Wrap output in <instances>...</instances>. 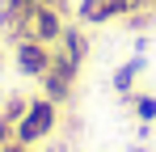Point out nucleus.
<instances>
[{
    "mask_svg": "<svg viewBox=\"0 0 156 152\" xmlns=\"http://www.w3.org/2000/svg\"><path fill=\"white\" fill-rule=\"evenodd\" d=\"M63 30H68V21H63V9H55V4H47V0H34L26 13H21V21L13 25V42H47V47H55L59 38H63Z\"/></svg>",
    "mask_w": 156,
    "mask_h": 152,
    "instance_id": "nucleus-1",
    "label": "nucleus"
},
{
    "mask_svg": "<svg viewBox=\"0 0 156 152\" xmlns=\"http://www.w3.org/2000/svg\"><path fill=\"white\" fill-rule=\"evenodd\" d=\"M55 127H59V106H55L51 97H34L26 106V114H21V123H17V131H13V139L30 148V144L47 139Z\"/></svg>",
    "mask_w": 156,
    "mask_h": 152,
    "instance_id": "nucleus-2",
    "label": "nucleus"
},
{
    "mask_svg": "<svg viewBox=\"0 0 156 152\" xmlns=\"http://www.w3.org/2000/svg\"><path fill=\"white\" fill-rule=\"evenodd\" d=\"M76 63L63 55V51L51 47V68H47V76H42V97H51L55 106H63V101L72 97V85H76Z\"/></svg>",
    "mask_w": 156,
    "mask_h": 152,
    "instance_id": "nucleus-3",
    "label": "nucleus"
},
{
    "mask_svg": "<svg viewBox=\"0 0 156 152\" xmlns=\"http://www.w3.org/2000/svg\"><path fill=\"white\" fill-rule=\"evenodd\" d=\"M135 9H148V0H80L76 21L80 25H105L114 17H131Z\"/></svg>",
    "mask_w": 156,
    "mask_h": 152,
    "instance_id": "nucleus-4",
    "label": "nucleus"
},
{
    "mask_svg": "<svg viewBox=\"0 0 156 152\" xmlns=\"http://www.w3.org/2000/svg\"><path fill=\"white\" fill-rule=\"evenodd\" d=\"M13 63H17L21 76L42 80L47 68H51V47H47V42H13Z\"/></svg>",
    "mask_w": 156,
    "mask_h": 152,
    "instance_id": "nucleus-5",
    "label": "nucleus"
},
{
    "mask_svg": "<svg viewBox=\"0 0 156 152\" xmlns=\"http://www.w3.org/2000/svg\"><path fill=\"white\" fill-rule=\"evenodd\" d=\"M55 51H63V55H68V59H72L76 68L84 63V59H89V38H84V30H80V21L63 30V38L55 42Z\"/></svg>",
    "mask_w": 156,
    "mask_h": 152,
    "instance_id": "nucleus-6",
    "label": "nucleus"
},
{
    "mask_svg": "<svg viewBox=\"0 0 156 152\" xmlns=\"http://www.w3.org/2000/svg\"><path fill=\"white\" fill-rule=\"evenodd\" d=\"M139 72H144V55H131L122 68H114V89H118L122 97H131V89H135Z\"/></svg>",
    "mask_w": 156,
    "mask_h": 152,
    "instance_id": "nucleus-7",
    "label": "nucleus"
},
{
    "mask_svg": "<svg viewBox=\"0 0 156 152\" xmlns=\"http://www.w3.org/2000/svg\"><path fill=\"white\" fill-rule=\"evenodd\" d=\"M131 106H135V118H139L144 127H152V123H156V97H152V93L131 97Z\"/></svg>",
    "mask_w": 156,
    "mask_h": 152,
    "instance_id": "nucleus-8",
    "label": "nucleus"
},
{
    "mask_svg": "<svg viewBox=\"0 0 156 152\" xmlns=\"http://www.w3.org/2000/svg\"><path fill=\"white\" fill-rule=\"evenodd\" d=\"M0 152H30V148H26V144H17V139H9V144H4Z\"/></svg>",
    "mask_w": 156,
    "mask_h": 152,
    "instance_id": "nucleus-9",
    "label": "nucleus"
}]
</instances>
